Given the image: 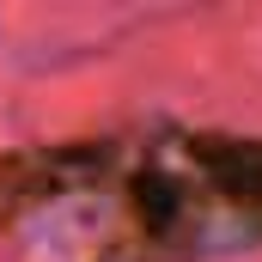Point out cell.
<instances>
[{"label":"cell","mask_w":262,"mask_h":262,"mask_svg":"<svg viewBox=\"0 0 262 262\" xmlns=\"http://www.w3.org/2000/svg\"><path fill=\"white\" fill-rule=\"evenodd\" d=\"M0 232L55 262H207L262 244V134L134 122L0 152Z\"/></svg>","instance_id":"cell-1"}]
</instances>
